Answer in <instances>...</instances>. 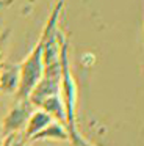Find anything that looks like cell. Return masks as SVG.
<instances>
[{"label":"cell","instance_id":"obj_1","mask_svg":"<svg viewBox=\"0 0 144 146\" xmlns=\"http://www.w3.org/2000/svg\"><path fill=\"white\" fill-rule=\"evenodd\" d=\"M77 82L71 71L69 63V42L67 38H63L61 42V76H59V98L66 110V127L77 124Z\"/></svg>","mask_w":144,"mask_h":146},{"label":"cell","instance_id":"obj_2","mask_svg":"<svg viewBox=\"0 0 144 146\" xmlns=\"http://www.w3.org/2000/svg\"><path fill=\"white\" fill-rule=\"evenodd\" d=\"M42 38L39 36L30 54L25 57L22 63H19V85L14 94L16 99H28L30 93L42 77Z\"/></svg>","mask_w":144,"mask_h":146},{"label":"cell","instance_id":"obj_3","mask_svg":"<svg viewBox=\"0 0 144 146\" xmlns=\"http://www.w3.org/2000/svg\"><path fill=\"white\" fill-rule=\"evenodd\" d=\"M34 108L36 107L28 99H16L14 105L8 110L3 121L0 123L5 135H13V133L22 132L25 124H27V119L30 118L31 111Z\"/></svg>","mask_w":144,"mask_h":146},{"label":"cell","instance_id":"obj_4","mask_svg":"<svg viewBox=\"0 0 144 146\" xmlns=\"http://www.w3.org/2000/svg\"><path fill=\"white\" fill-rule=\"evenodd\" d=\"M19 85V63L2 61L0 63V91L16 94Z\"/></svg>","mask_w":144,"mask_h":146},{"label":"cell","instance_id":"obj_5","mask_svg":"<svg viewBox=\"0 0 144 146\" xmlns=\"http://www.w3.org/2000/svg\"><path fill=\"white\" fill-rule=\"evenodd\" d=\"M52 121H55L52 116H50L47 111H44L42 108H34L33 111H31L30 118L27 119V124H25L24 130H22V133L25 135V138L31 140L36 133H39L41 130L44 129V127H47Z\"/></svg>","mask_w":144,"mask_h":146},{"label":"cell","instance_id":"obj_6","mask_svg":"<svg viewBox=\"0 0 144 146\" xmlns=\"http://www.w3.org/2000/svg\"><path fill=\"white\" fill-rule=\"evenodd\" d=\"M42 140H56V141H69V132L66 124L59 121H52L47 127H44L39 133L33 137L30 141H42Z\"/></svg>","mask_w":144,"mask_h":146},{"label":"cell","instance_id":"obj_7","mask_svg":"<svg viewBox=\"0 0 144 146\" xmlns=\"http://www.w3.org/2000/svg\"><path fill=\"white\" fill-rule=\"evenodd\" d=\"M38 108H42L44 111L50 115L55 121H59V123L66 124V110H64V105H63V101L59 98V94L55 96H50V98L44 99Z\"/></svg>","mask_w":144,"mask_h":146},{"label":"cell","instance_id":"obj_8","mask_svg":"<svg viewBox=\"0 0 144 146\" xmlns=\"http://www.w3.org/2000/svg\"><path fill=\"white\" fill-rule=\"evenodd\" d=\"M67 132H69V141L72 143V146H96V145H92L89 140H86L80 132H78L77 124L67 127Z\"/></svg>","mask_w":144,"mask_h":146},{"label":"cell","instance_id":"obj_9","mask_svg":"<svg viewBox=\"0 0 144 146\" xmlns=\"http://www.w3.org/2000/svg\"><path fill=\"white\" fill-rule=\"evenodd\" d=\"M6 140H8V146H31V141L28 138H25V135L22 132L6 135Z\"/></svg>","mask_w":144,"mask_h":146},{"label":"cell","instance_id":"obj_10","mask_svg":"<svg viewBox=\"0 0 144 146\" xmlns=\"http://www.w3.org/2000/svg\"><path fill=\"white\" fill-rule=\"evenodd\" d=\"M11 36V29H5L0 32V63L5 61V54H6V46H8V39Z\"/></svg>","mask_w":144,"mask_h":146},{"label":"cell","instance_id":"obj_11","mask_svg":"<svg viewBox=\"0 0 144 146\" xmlns=\"http://www.w3.org/2000/svg\"><path fill=\"white\" fill-rule=\"evenodd\" d=\"M5 138H6V135H5V132H3L2 126H0V146H3V143H5Z\"/></svg>","mask_w":144,"mask_h":146},{"label":"cell","instance_id":"obj_12","mask_svg":"<svg viewBox=\"0 0 144 146\" xmlns=\"http://www.w3.org/2000/svg\"><path fill=\"white\" fill-rule=\"evenodd\" d=\"M33 2H34V0H28V3H30V5H31V3H33Z\"/></svg>","mask_w":144,"mask_h":146}]
</instances>
